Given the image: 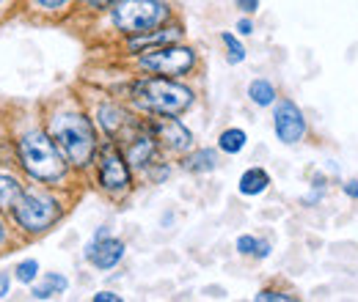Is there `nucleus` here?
I'll list each match as a JSON object with an SVG mask.
<instances>
[{
    "mask_svg": "<svg viewBox=\"0 0 358 302\" xmlns=\"http://www.w3.org/2000/svg\"><path fill=\"white\" fill-rule=\"evenodd\" d=\"M50 137L66 157V163L86 168L96 154V132L83 113H58L50 121Z\"/></svg>",
    "mask_w": 358,
    "mask_h": 302,
    "instance_id": "f257e3e1",
    "label": "nucleus"
},
{
    "mask_svg": "<svg viewBox=\"0 0 358 302\" xmlns=\"http://www.w3.org/2000/svg\"><path fill=\"white\" fill-rule=\"evenodd\" d=\"M133 102L138 107L149 110V113H169L177 116L185 113L193 105V91L182 83H174L169 77H146L138 80L130 91Z\"/></svg>",
    "mask_w": 358,
    "mask_h": 302,
    "instance_id": "f03ea898",
    "label": "nucleus"
},
{
    "mask_svg": "<svg viewBox=\"0 0 358 302\" xmlns=\"http://www.w3.org/2000/svg\"><path fill=\"white\" fill-rule=\"evenodd\" d=\"M20 163L39 181H58L66 173V157L45 132H28L20 140Z\"/></svg>",
    "mask_w": 358,
    "mask_h": 302,
    "instance_id": "7ed1b4c3",
    "label": "nucleus"
},
{
    "mask_svg": "<svg viewBox=\"0 0 358 302\" xmlns=\"http://www.w3.org/2000/svg\"><path fill=\"white\" fill-rule=\"evenodd\" d=\"M110 17L122 33L138 36L163 25L169 20V6L163 0H116Z\"/></svg>",
    "mask_w": 358,
    "mask_h": 302,
    "instance_id": "20e7f679",
    "label": "nucleus"
},
{
    "mask_svg": "<svg viewBox=\"0 0 358 302\" xmlns=\"http://www.w3.org/2000/svg\"><path fill=\"white\" fill-rule=\"evenodd\" d=\"M141 69L163 75V77H174L185 75L196 66V52L190 47H179V44H163V47H152L146 50V55L138 58Z\"/></svg>",
    "mask_w": 358,
    "mask_h": 302,
    "instance_id": "39448f33",
    "label": "nucleus"
},
{
    "mask_svg": "<svg viewBox=\"0 0 358 302\" xmlns=\"http://www.w3.org/2000/svg\"><path fill=\"white\" fill-rule=\"evenodd\" d=\"M58 217H61L58 201L50 195H39V192H25L20 198V204L14 206V220L20 222V228H25L31 234L47 231Z\"/></svg>",
    "mask_w": 358,
    "mask_h": 302,
    "instance_id": "423d86ee",
    "label": "nucleus"
},
{
    "mask_svg": "<svg viewBox=\"0 0 358 302\" xmlns=\"http://www.w3.org/2000/svg\"><path fill=\"white\" fill-rule=\"evenodd\" d=\"M99 184L113 195L130 190V163L116 146H105L99 151Z\"/></svg>",
    "mask_w": 358,
    "mask_h": 302,
    "instance_id": "0eeeda50",
    "label": "nucleus"
},
{
    "mask_svg": "<svg viewBox=\"0 0 358 302\" xmlns=\"http://www.w3.org/2000/svg\"><path fill=\"white\" fill-rule=\"evenodd\" d=\"M149 132L155 135V140L160 146H166L169 151H177V154L187 151L193 146L190 130H185V124L177 121L174 116H169V113H155V119L149 121Z\"/></svg>",
    "mask_w": 358,
    "mask_h": 302,
    "instance_id": "6e6552de",
    "label": "nucleus"
},
{
    "mask_svg": "<svg viewBox=\"0 0 358 302\" xmlns=\"http://www.w3.org/2000/svg\"><path fill=\"white\" fill-rule=\"evenodd\" d=\"M273 127H275V135H278L281 143L292 146L306 135V119H303V113L295 102L281 99L275 105V113H273Z\"/></svg>",
    "mask_w": 358,
    "mask_h": 302,
    "instance_id": "1a4fd4ad",
    "label": "nucleus"
},
{
    "mask_svg": "<svg viewBox=\"0 0 358 302\" xmlns=\"http://www.w3.org/2000/svg\"><path fill=\"white\" fill-rule=\"evenodd\" d=\"M96 121H99V127L105 130V135H110V137H124V140H130L135 132L141 130V124L135 121L124 107H119V105H102L99 113H96Z\"/></svg>",
    "mask_w": 358,
    "mask_h": 302,
    "instance_id": "9d476101",
    "label": "nucleus"
},
{
    "mask_svg": "<svg viewBox=\"0 0 358 302\" xmlns=\"http://www.w3.org/2000/svg\"><path fill=\"white\" fill-rule=\"evenodd\" d=\"M155 151H157V140H155V135L149 130H138L127 140V146H124V157H127V163L133 165V168H149L152 165V157H155Z\"/></svg>",
    "mask_w": 358,
    "mask_h": 302,
    "instance_id": "9b49d317",
    "label": "nucleus"
},
{
    "mask_svg": "<svg viewBox=\"0 0 358 302\" xmlns=\"http://www.w3.org/2000/svg\"><path fill=\"white\" fill-rule=\"evenodd\" d=\"M86 259L96 266V269H113L119 261L124 259V242L119 239H94L89 248H86Z\"/></svg>",
    "mask_w": 358,
    "mask_h": 302,
    "instance_id": "f8f14e48",
    "label": "nucleus"
},
{
    "mask_svg": "<svg viewBox=\"0 0 358 302\" xmlns=\"http://www.w3.org/2000/svg\"><path fill=\"white\" fill-rule=\"evenodd\" d=\"M182 36L179 28H166V31H149V33H138L135 39H130V50H152V47H163V44L177 42Z\"/></svg>",
    "mask_w": 358,
    "mask_h": 302,
    "instance_id": "ddd939ff",
    "label": "nucleus"
},
{
    "mask_svg": "<svg viewBox=\"0 0 358 302\" xmlns=\"http://www.w3.org/2000/svg\"><path fill=\"white\" fill-rule=\"evenodd\" d=\"M22 195H25L22 184H20L14 176L0 173V209H14Z\"/></svg>",
    "mask_w": 358,
    "mask_h": 302,
    "instance_id": "4468645a",
    "label": "nucleus"
},
{
    "mask_svg": "<svg viewBox=\"0 0 358 302\" xmlns=\"http://www.w3.org/2000/svg\"><path fill=\"white\" fill-rule=\"evenodd\" d=\"M268 184L270 176L262 168H251V171H245L240 176V192L243 195H262L268 190Z\"/></svg>",
    "mask_w": 358,
    "mask_h": 302,
    "instance_id": "2eb2a0df",
    "label": "nucleus"
},
{
    "mask_svg": "<svg viewBox=\"0 0 358 302\" xmlns=\"http://www.w3.org/2000/svg\"><path fill=\"white\" fill-rule=\"evenodd\" d=\"M218 165V154L213 149H199L185 160V168L190 173H210Z\"/></svg>",
    "mask_w": 358,
    "mask_h": 302,
    "instance_id": "dca6fc26",
    "label": "nucleus"
},
{
    "mask_svg": "<svg viewBox=\"0 0 358 302\" xmlns=\"http://www.w3.org/2000/svg\"><path fill=\"white\" fill-rule=\"evenodd\" d=\"M66 278L64 275H58V272H52V275H47L45 283H39V286H34V297L36 300H50V297H58V294H64L66 292Z\"/></svg>",
    "mask_w": 358,
    "mask_h": 302,
    "instance_id": "f3484780",
    "label": "nucleus"
},
{
    "mask_svg": "<svg viewBox=\"0 0 358 302\" xmlns=\"http://www.w3.org/2000/svg\"><path fill=\"white\" fill-rule=\"evenodd\" d=\"M248 96H251V102H254V105L268 107V105L275 102V88L270 86L268 80H254V83L248 86Z\"/></svg>",
    "mask_w": 358,
    "mask_h": 302,
    "instance_id": "a211bd4d",
    "label": "nucleus"
},
{
    "mask_svg": "<svg viewBox=\"0 0 358 302\" xmlns=\"http://www.w3.org/2000/svg\"><path fill=\"white\" fill-rule=\"evenodd\" d=\"M218 149L226 154H240L245 149V132L243 130H226L218 137Z\"/></svg>",
    "mask_w": 358,
    "mask_h": 302,
    "instance_id": "6ab92c4d",
    "label": "nucleus"
},
{
    "mask_svg": "<svg viewBox=\"0 0 358 302\" xmlns=\"http://www.w3.org/2000/svg\"><path fill=\"white\" fill-rule=\"evenodd\" d=\"M221 42H224L226 50H229V63H243V61H245V47L237 42L231 33H221Z\"/></svg>",
    "mask_w": 358,
    "mask_h": 302,
    "instance_id": "aec40b11",
    "label": "nucleus"
},
{
    "mask_svg": "<svg viewBox=\"0 0 358 302\" xmlns=\"http://www.w3.org/2000/svg\"><path fill=\"white\" fill-rule=\"evenodd\" d=\"M14 272H17V280H20V283H34V280H36V275H39V261L36 259L22 261Z\"/></svg>",
    "mask_w": 358,
    "mask_h": 302,
    "instance_id": "412c9836",
    "label": "nucleus"
},
{
    "mask_svg": "<svg viewBox=\"0 0 358 302\" xmlns=\"http://www.w3.org/2000/svg\"><path fill=\"white\" fill-rule=\"evenodd\" d=\"M257 248H259V239H254V236H240L237 239V250L243 253V256H257Z\"/></svg>",
    "mask_w": 358,
    "mask_h": 302,
    "instance_id": "4be33fe9",
    "label": "nucleus"
},
{
    "mask_svg": "<svg viewBox=\"0 0 358 302\" xmlns=\"http://www.w3.org/2000/svg\"><path fill=\"white\" fill-rule=\"evenodd\" d=\"M257 300L259 302H292V297H289V294H281V292H259V294H257Z\"/></svg>",
    "mask_w": 358,
    "mask_h": 302,
    "instance_id": "5701e85b",
    "label": "nucleus"
},
{
    "mask_svg": "<svg viewBox=\"0 0 358 302\" xmlns=\"http://www.w3.org/2000/svg\"><path fill=\"white\" fill-rule=\"evenodd\" d=\"M39 8H47V11H55V8H61V6H66L69 0H34Z\"/></svg>",
    "mask_w": 358,
    "mask_h": 302,
    "instance_id": "b1692460",
    "label": "nucleus"
},
{
    "mask_svg": "<svg viewBox=\"0 0 358 302\" xmlns=\"http://www.w3.org/2000/svg\"><path fill=\"white\" fill-rule=\"evenodd\" d=\"M237 6H240V11H245V14H254V11L259 8V0H237Z\"/></svg>",
    "mask_w": 358,
    "mask_h": 302,
    "instance_id": "393cba45",
    "label": "nucleus"
},
{
    "mask_svg": "<svg viewBox=\"0 0 358 302\" xmlns=\"http://www.w3.org/2000/svg\"><path fill=\"white\" fill-rule=\"evenodd\" d=\"M94 302H122V297L113 292H99V294H94Z\"/></svg>",
    "mask_w": 358,
    "mask_h": 302,
    "instance_id": "a878e982",
    "label": "nucleus"
},
{
    "mask_svg": "<svg viewBox=\"0 0 358 302\" xmlns=\"http://www.w3.org/2000/svg\"><path fill=\"white\" fill-rule=\"evenodd\" d=\"M8 286H11V278H8V272H0V300L8 294Z\"/></svg>",
    "mask_w": 358,
    "mask_h": 302,
    "instance_id": "bb28decb",
    "label": "nucleus"
},
{
    "mask_svg": "<svg viewBox=\"0 0 358 302\" xmlns=\"http://www.w3.org/2000/svg\"><path fill=\"white\" fill-rule=\"evenodd\" d=\"M237 31H240L243 36H248V33H254V22H251V20H240V22H237Z\"/></svg>",
    "mask_w": 358,
    "mask_h": 302,
    "instance_id": "cd10ccee",
    "label": "nucleus"
},
{
    "mask_svg": "<svg viewBox=\"0 0 358 302\" xmlns=\"http://www.w3.org/2000/svg\"><path fill=\"white\" fill-rule=\"evenodd\" d=\"M270 256V242L259 239V248H257V259H268Z\"/></svg>",
    "mask_w": 358,
    "mask_h": 302,
    "instance_id": "c85d7f7f",
    "label": "nucleus"
},
{
    "mask_svg": "<svg viewBox=\"0 0 358 302\" xmlns=\"http://www.w3.org/2000/svg\"><path fill=\"white\" fill-rule=\"evenodd\" d=\"M345 192H348L350 198H358V181H348V184H345Z\"/></svg>",
    "mask_w": 358,
    "mask_h": 302,
    "instance_id": "c756f323",
    "label": "nucleus"
},
{
    "mask_svg": "<svg viewBox=\"0 0 358 302\" xmlns=\"http://www.w3.org/2000/svg\"><path fill=\"white\" fill-rule=\"evenodd\" d=\"M89 3V8H105V6H110L113 0H86Z\"/></svg>",
    "mask_w": 358,
    "mask_h": 302,
    "instance_id": "7c9ffc66",
    "label": "nucleus"
},
{
    "mask_svg": "<svg viewBox=\"0 0 358 302\" xmlns=\"http://www.w3.org/2000/svg\"><path fill=\"white\" fill-rule=\"evenodd\" d=\"M6 239V228H3V222H0V242Z\"/></svg>",
    "mask_w": 358,
    "mask_h": 302,
    "instance_id": "2f4dec72",
    "label": "nucleus"
},
{
    "mask_svg": "<svg viewBox=\"0 0 358 302\" xmlns=\"http://www.w3.org/2000/svg\"><path fill=\"white\" fill-rule=\"evenodd\" d=\"M3 3H6V0H0V6H3Z\"/></svg>",
    "mask_w": 358,
    "mask_h": 302,
    "instance_id": "473e14b6",
    "label": "nucleus"
}]
</instances>
